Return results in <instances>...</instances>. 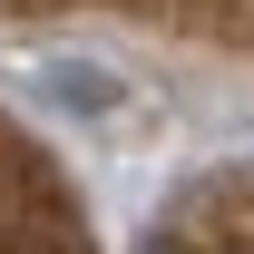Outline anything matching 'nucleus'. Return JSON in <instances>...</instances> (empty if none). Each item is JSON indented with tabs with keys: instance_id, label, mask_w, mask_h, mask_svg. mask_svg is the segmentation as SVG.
I'll return each instance as SVG.
<instances>
[{
	"instance_id": "nucleus-1",
	"label": "nucleus",
	"mask_w": 254,
	"mask_h": 254,
	"mask_svg": "<svg viewBox=\"0 0 254 254\" xmlns=\"http://www.w3.org/2000/svg\"><path fill=\"white\" fill-rule=\"evenodd\" d=\"M0 254H78L68 205L49 195V176H30L20 147H0Z\"/></svg>"
},
{
	"instance_id": "nucleus-2",
	"label": "nucleus",
	"mask_w": 254,
	"mask_h": 254,
	"mask_svg": "<svg viewBox=\"0 0 254 254\" xmlns=\"http://www.w3.org/2000/svg\"><path fill=\"white\" fill-rule=\"evenodd\" d=\"M176 254H254V215H245V225H225V235H186Z\"/></svg>"
}]
</instances>
